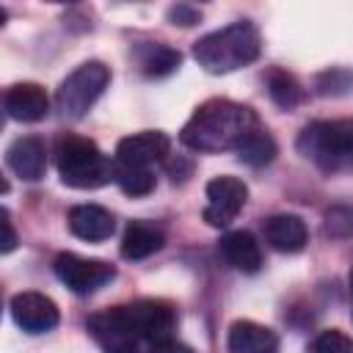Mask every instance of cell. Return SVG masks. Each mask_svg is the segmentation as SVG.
Listing matches in <instances>:
<instances>
[{
	"label": "cell",
	"instance_id": "cell-1",
	"mask_svg": "<svg viewBox=\"0 0 353 353\" xmlns=\"http://www.w3.org/2000/svg\"><path fill=\"white\" fill-rule=\"evenodd\" d=\"M251 130H256V116L248 105L232 99H207L185 121L179 141L193 152H223L234 149Z\"/></svg>",
	"mask_w": 353,
	"mask_h": 353
},
{
	"label": "cell",
	"instance_id": "cell-2",
	"mask_svg": "<svg viewBox=\"0 0 353 353\" xmlns=\"http://www.w3.org/2000/svg\"><path fill=\"white\" fill-rule=\"evenodd\" d=\"M262 52V36L254 22L240 19L201 36L193 44V58L210 74H229L254 63Z\"/></svg>",
	"mask_w": 353,
	"mask_h": 353
},
{
	"label": "cell",
	"instance_id": "cell-3",
	"mask_svg": "<svg viewBox=\"0 0 353 353\" xmlns=\"http://www.w3.org/2000/svg\"><path fill=\"white\" fill-rule=\"evenodd\" d=\"M55 165H58L61 182L77 190L102 188L116 176V163L108 160L94 141L72 132H63L55 141Z\"/></svg>",
	"mask_w": 353,
	"mask_h": 353
},
{
	"label": "cell",
	"instance_id": "cell-4",
	"mask_svg": "<svg viewBox=\"0 0 353 353\" xmlns=\"http://www.w3.org/2000/svg\"><path fill=\"white\" fill-rule=\"evenodd\" d=\"M353 119L342 121H312L298 135V152L317 163L323 171H336L350 163Z\"/></svg>",
	"mask_w": 353,
	"mask_h": 353
},
{
	"label": "cell",
	"instance_id": "cell-5",
	"mask_svg": "<svg viewBox=\"0 0 353 353\" xmlns=\"http://www.w3.org/2000/svg\"><path fill=\"white\" fill-rule=\"evenodd\" d=\"M110 83V69L102 61L80 63L55 91V110L61 119H83Z\"/></svg>",
	"mask_w": 353,
	"mask_h": 353
},
{
	"label": "cell",
	"instance_id": "cell-6",
	"mask_svg": "<svg viewBox=\"0 0 353 353\" xmlns=\"http://www.w3.org/2000/svg\"><path fill=\"white\" fill-rule=\"evenodd\" d=\"M119 314L127 323L130 334L146 347L154 345V342L171 339L174 328H176V309L171 303L154 301V298H141V301H132V303H121Z\"/></svg>",
	"mask_w": 353,
	"mask_h": 353
},
{
	"label": "cell",
	"instance_id": "cell-7",
	"mask_svg": "<svg viewBox=\"0 0 353 353\" xmlns=\"http://www.w3.org/2000/svg\"><path fill=\"white\" fill-rule=\"evenodd\" d=\"M52 268H55V276L61 279V284H66L74 295H91L116 279V268L110 262L85 259L77 254H58Z\"/></svg>",
	"mask_w": 353,
	"mask_h": 353
},
{
	"label": "cell",
	"instance_id": "cell-8",
	"mask_svg": "<svg viewBox=\"0 0 353 353\" xmlns=\"http://www.w3.org/2000/svg\"><path fill=\"white\" fill-rule=\"evenodd\" d=\"M245 199H248V188H245L243 179L229 176V174L215 176V179L207 182V204L201 210V218L210 226L223 229L237 218Z\"/></svg>",
	"mask_w": 353,
	"mask_h": 353
},
{
	"label": "cell",
	"instance_id": "cell-9",
	"mask_svg": "<svg viewBox=\"0 0 353 353\" xmlns=\"http://www.w3.org/2000/svg\"><path fill=\"white\" fill-rule=\"evenodd\" d=\"M171 154V138L160 130H143L135 135H127L116 146V163L132 165V168H152L160 163H168Z\"/></svg>",
	"mask_w": 353,
	"mask_h": 353
},
{
	"label": "cell",
	"instance_id": "cell-10",
	"mask_svg": "<svg viewBox=\"0 0 353 353\" xmlns=\"http://www.w3.org/2000/svg\"><path fill=\"white\" fill-rule=\"evenodd\" d=\"M11 317L25 334H47L58 325L61 312L44 292H17L11 298Z\"/></svg>",
	"mask_w": 353,
	"mask_h": 353
},
{
	"label": "cell",
	"instance_id": "cell-11",
	"mask_svg": "<svg viewBox=\"0 0 353 353\" xmlns=\"http://www.w3.org/2000/svg\"><path fill=\"white\" fill-rule=\"evenodd\" d=\"M85 328L99 342V347L105 353H138V347H141V342L130 334L127 323L121 320L119 306L99 312V314H91L85 320Z\"/></svg>",
	"mask_w": 353,
	"mask_h": 353
},
{
	"label": "cell",
	"instance_id": "cell-12",
	"mask_svg": "<svg viewBox=\"0 0 353 353\" xmlns=\"http://www.w3.org/2000/svg\"><path fill=\"white\" fill-rule=\"evenodd\" d=\"M3 108H6L8 119L33 124L50 113V97L44 94V88L39 83H14L3 94Z\"/></svg>",
	"mask_w": 353,
	"mask_h": 353
},
{
	"label": "cell",
	"instance_id": "cell-13",
	"mask_svg": "<svg viewBox=\"0 0 353 353\" xmlns=\"http://www.w3.org/2000/svg\"><path fill=\"white\" fill-rule=\"evenodd\" d=\"M6 163L19 179L36 182L47 171V146L39 135H22L6 149Z\"/></svg>",
	"mask_w": 353,
	"mask_h": 353
},
{
	"label": "cell",
	"instance_id": "cell-14",
	"mask_svg": "<svg viewBox=\"0 0 353 353\" xmlns=\"http://www.w3.org/2000/svg\"><path fill=\"white\" fill-rule=\"evenodd\" d=\"M265 240L273 251H281V254H298L306 248L309 243V229H306V221L301 215H292V212H279V215H270L265 221Z\"/></svg>",
	"mask_w": 353,
	"mask_h": 353
},
{
	"label": "cell",
	"instance_id": "cell-15",
	"mask_svg": "<svg viewBox=\"0 0 353 353\" xmlns=\"http://www.w3.org/2000/svg\"><path fill=\"white\" fill-rule=\"evenodd\" d=\"M229 353H279V334L254 320H234L226 334Z\"/></svg>",
	"mask_w": 353,
	"mask_h": 353
},
{
	"label": "cell",
	"instance_id": "cell-16",
	"mask_svg": "<svg viewBox=\"0 0 353 353\" xmlns=\"http://www.w3.org/2000/svg\"><path fill=\"white\" fill-rule=\"evenodd\" d=\"M66 223H69V232L74 237L85 240V243H102L116 229L113 215L99 204H77V207H72L69 215H66Z\"/></svg>",
	"mask_w": 353,
	"mask_h": 353
},
{
	"label": "cell",
	"instance_id": "cell-17",
	"mask_svg": "<svg viewBox=\"0 0 353 353\" xmlns=\"http://www.w3.org/2000/svg\"><path fill=\"white\" fill-rule=\"evenodd\" d=\"M221 256L240 273H256L262 268V248L256 243V237L245 229H234L226 232L218 243Z\"/></svg>",
	"mask_w": 353,
	"mask_h": 353
},
{
	"label": "cell",
	"instance_id": "cell-18",
	"mask_svg": "<svg viewBox=\"0 0 353 353\" xmlns=\"http://www.w3.org/2000/svg\"><path fill=\"white\" fill-rule=\"evenodd\" d=\"M165 243V234L157 223L152 221H130L127 229H124V237H121V256L130 259V262H138V259H146L152 254H157Z\"/></svg>",
	"mask_w": 353,
	"mask_h": 353
},
{
	"label": "cell",
	"instance_id": "cell-19",
	"mask_svg": "<svg viewBox=\"0 0 353 353\" xmlns=\"http://www.w3.org/2000/svg\"><path fill=\"white\" fill-rule=\"evenodd\" d=\"M234 152H237V160H240V163H245V165H251V168H262V165L273 163L279 146H276V141H273V135H270L268 130H259V127H256V130H251V132L234 146Z\"/></svg>",
	"mask_w": 353,
	"mask_h": 353
},
{
	"label": "cell",
	"instance_id": "cell-20",
	"mask_svg": "<svg viewBox=\"0 0 353 353\" xmlns=\"http://www.w3.org/2000/svg\"><path fill=\"white\" fill-rule=\"evenodd\" d=\"M268 94H270V99H273L279 108H284V110H292V108L301 105L303 97H306L303 85H301L290 72H284V69L268 72Z\"/></svg>",
	"mask_w": 353,
	"mask_h": 353
},
{
	"label": "cell",
	"instance_id": "cell-21",
	"mask_svg": "<svg viewBox=\"0 0 353 353\" xmlns=\"http://www.w3.org/2000/svg\"><path fill=\"white\" fill-rule=\"evenodd\" d=\"M182 63V55L168 44H149L141 50V69L146 77H165L176 72Z\"/></svg>",
	"mask_w": 353,
	"mask_h": 353
},
{
	"label": "cell",
	"instance_id": "cell-22",
	"mask_svg": "<svg viewBox=\"0 0 353 353\" xmlns=\"http://www.w3.org/2000/svg\"><path fill=\"white\" fill-rule=\"evenodd\" d=\"M116 163V160H113ZM113 182L127 193V196H149L157 185L152 168H132V165H119L116 163V176Z\"/></svg>",
	"mask_w": 353,
	"mask_h": 353
},
{
	"label": "cell",
	"instance_id": "cell-23",
	"mask_svg": "<svg viewBox=\"0 0 353 353\" xmlns=\"http://www.w3.org/2000/svg\"><path fill=\"white\" fill-rule=\"evenodd\" d=\"M323 232L334 240L353 237V207L350 204H334L323 212Z\"/></svg>",
	"mask_w": 353,
	"mask_h": 353
},
{
	"label": "cell",
	"instance_id": "cell-24",
	"mask_svg": "<svg viewBox=\"0 0 353 353\" xmlns=\"http://www.w3.org/2000/svg\"><path fill=\"white\" fill-rule=\"evenodd\" d=\"M314 88H317L320 97H342V94H350L353 91V72L350 69H342V66H334V69L317 74Z\"/></svg>",
	"mask_w": 353,
	"mask_h": 353
},
{
	"label": "cell",
	"instance_id": "cell-25",
	"mask_svg": "<svg viewBox=\"0 0 353 353\" xmlns=\"http://www.w3.org/2000/svg\"><path fill=\"white\" fill-rule=\"evenodd\" d=\"M306 353H353V336H347V334L339 331V328L320 331V334L309 342Z\"/></svg>",
	"mask_w": 353,
	"mask_h": 353
},
{
	"label": "cell",
	"instance_id": "cell-26",
	"mask_svg": "<svg viewBox=\"0 0 353 353\" xmlns=\"http://www.w3.org/2000/svg\"><path fill=\"white\" fill-rule=\"evenodd\" d=\"M199 19H201V11L193 8V6H188V3H176V6L168 8V22H171V25L190 28V25H196Z\"/></svg>",
	"mask_w": 353,
	"mask_h": 353
},
{
	"label": "cell",
	"instance_id": "cell-27",
	"mask_svg": "<svg viewBox=\"0 0 353 353\" xmlns=\"http://www.w3.org/2000/svg\"><path fill=\"white\" fill-rule=\"evenodd\" d=\"M143 353H193L185 342H179V339H163V342H154V345H149Z\"/></svg>",
	"mask_w": 353,
	"mask_h": 353
},
{
	"label": "cell",
	"instance_id": "cell-28",
	"mask_svg": "<svg viewBox=\"0 0 353 353\" xmlns=\"http://www.w3.org/2000/svg\"><path fill=\"white\" fill-rule=\"evenodd\" d=\"M17 248V232L11 226V215L8 210H3V254H11Z\"/></svg>",
	"mask_w": 353,
	"mask_h": 353
},
{
	"label": "cell",
	"instance_id": "cell-29",
	"mask_svg": "<svg viewBox=\"0 0 353 353\" xmlns=\"http://www.w3.org/2000/svg\"><path fill=\"white\" fill-rule=\"evenodd\" d=\"M350 292H353V270H350Z\"/></svg>",
	"mask_w": 353,
	"mask_h": 353
},
{
	"label": "cell",
	"instance_id": "cell-30",
	"mask_svg": "<svg viewBox=\"0 0 353 353\" xmlns=\"http://www.w3.org/2000/svg\"><path fill=\"white\" fill-rule=\"evenodd\" d=\"M350 163H353V146H350Z\"/></svg>",
	"mask_w": 353,
	"mask_h": 353
}]
</instances>
